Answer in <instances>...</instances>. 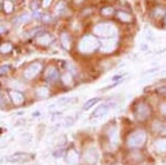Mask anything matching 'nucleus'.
I'll return each mask as SVG.
<instances>
[{"instance_id": "1", "label": "nucleus", "mask_w": 166, "mask_h": 165, "mask_svg": "<svg viewBox=\"0 0 166 165\" xmlns=\"http://www.w3.org/2000/svg\"><path fill=\"white\" fill-rule=\"evenodd\" d=\"M99 47V41L98 39L92 37V36H88L85 38L82 39V41L80 42V50L82 52H91Z\"/></svg>"}, {"instance_id": "2", "label": "nucleus", "mask_w": 166, "mask_h": 165, "mask_svg": "<svg viewBox=\"0 0 166 165\" xmlns=\"http://www.w3.org/2000/svg\"><path fill=\"white\" fill-rule=\"evenodd\" d=\"M94 32L95 35L103 36V37H110L112 32L114 33V29H113V26H111V24L103 23V24H99L98 27L94 29Z\"/></svg>"}, {"instance_id": "3", "label": "nucleus", "mask_w": 166, "mask_h": 165, "mask_svg": "<svg viewBox=\"0 0 166 165\" xmlns=\"http://www.w3.org/2000/svg\"><path fill=\"white\" fill-rule=\"evenodd\" d=\"M40 69H41L40 63H32V64H31L30 67L26 70L24 76H26V78H28V79H32L33 76H36L38 73H39Z\"/></svg>"}, {"instance_id": "4", "label": "nucleus", "mask_w": 166, "mask_h": 165, "mask_svg": "<svg viewBox=\"0 0 166 165\" xmlns=\"http://www.w3.org/2000/svg\"><path fill=\"white\" fill-rule=\"evenodd\" d=\"M31 157L30 154L24 153V152H17L8 157V162H20V161H28Z\"/></svg>"}, {"instance_id": "5", "label": "nucleus", "mask_w": 166, "mask_h": 165, "mask_svg": "<svg viewBox=\"0 0 166 165\" xmlns=\"http://www.w3.org/2000/svg\"><path fill=\"white\" fill-rule=\"evenodd\" d=\"M108 110H110V107H108V104H102V105L98 107L94 111H93V112H92L91 117H104V115H106V114H108Z\"/></svg>"}, {"instance_id": "6", "label": "nucleus", "mask_w": 166, "mask_h": 165, "mask_svg": "<svg viewBox=\"0 0 166 165\" xmlns=\"http://www.w3.org/2000/svg\"><path fill=\"white\" fill-rule=\"evenodd\" d=\"M149 107L147 104L145 103H141L137 107V115L136 117H139V119H145V117H149Z\"/></svg>"}, {"instance_id": "7", "label": "nucleus", "mask_w": 166, "mask_h": 165, "mask_svg": "<svg viewBox=\"0 0 166 165\" xmlns=\"http://www.w3.org/2000/svg\"><path fill=\"white\" fill-rule=\"evenodd\" d=\"M10 96H11V100H12L14 104H17V105L21 104L24 101V98H23V95H22V93L18 92L16 90L10 91Z\"/></svg>"}, {"instance_id": "8", "label": "nucleus", "mask_w": 166, "mask_h": 165, "mask_svg": "<svg viewBox=\"0 0 166 165\" xmlns=\"http://www.w3.org/2000/svg\"><path fill=\"white\" fill-rule=\"evenodd\" d=\"M59 76V72L58 70L55 69L54 67H50V68H48V72H47V79L49 81H53L58 78Z\"/></svg>"}, {"instance_id": "9", "label": "nucleus", "mask_w": 166, "mask_h": 165, "mask_svg": "<svg viewBox=\"0 0 166 165\" xmlns=\"http://www.w3.org/2000/svg\"><path fill=\"white\" fill-rule=\"evenodd\" d=\"M117 18H119V20L123 21V22H131L132 21V16L129 14L127 12H124V11H119Z\"/></svg>"}, {"instance_id": "10", "label": "nucleus", "mask_w": 166, "mask_h": 165, "mask_svg": "<svg viewBox=\"0 0 166 165\" xmlns=\"http://www.w3.org/2000/svg\"><path fill=\"white\" fill-rule=\"evenodd\" d=\"M99 101H100V99H99V98H94V99H91V100H89L88 102L84 104V107H83V110H84V111L90 110L91 107H93L95 104L98 103Z\"/></svg>"}, {"instance_id": "11", "label": "nucleus", "mask_w": 166, "mask_h": 165, "mask_svg": "<svg viewBox=\"0 0 166 165\" xmlns=\"http://www.w3.org/2000/svg\"><path fill=\"white\" fill-rule=\"evenodd\" d=\"M51 40H52V38H51L49 35H45V36H41L40 38L38 39V41H39V43H41V45H49L51 42Z\"/></svg>"}, {"instance_id": "12", "label": "nucleus", "mask_w": 166, "mask_h": 165, "mask_svg": "<svg viewBox=\"0 0 166 165\" xmlns=\"http://www.w3.org/2000/svg\"><path fill=\"white\" fill-rule=\"evenodd\" d=\"M61 41H62V43H63V45H64L65 48H69V47H70V42H71V40H70L69 35L63 33V35L61 36Z\"/></svg>"}, {"instance_id": "13", "label": "nucleus", "mask_w": 166, "mask_h": 165, "mask_svg": "<svg viewBox=\"0 0 166 165\" xmlns=\"http://www.w3.org/2000/svg\"><path fill=\"white\" fill-rule=\"evenodd\" d=\"M11 50H12V45L10 43H5L0 47V52H2V53H7Z\"/></svg>"}, {"instance_id": "14", "label": "nucleus", "mask_w": 166, "mask_h": 165, "mask_svg": "<svg viewBox=\"0 0 166 165\" xmlns=\"http://www.w3.org/2000/svg\"><path fill=\"white\" fill-rule=\"evenodd\" d=\"M4 8L5 10H6V12H10L14 9V5H12V2H11L10 0H6L4 4Z\"/></svg>"}, {"instance_id": "15", "label": "nucleus", "mask_w": 166, "mask_h": 165, "mask_svg": "<svg viewBox=\"0 0 166 165\" xmlns=\"http://www.w3.org/2000/svg\"><path fill=\"white\" fill-rule=\"evenodd\" d=\"M113 8L112 7H105L103 8L101 10V14H103V16H111V14H113Z\"/></svg>"}, {"instance_id": "16", "label": "nucleus", "mask_w": 166, "mask_h": 165, "mask_svg": "<svg viewBox=\"0 0 166 165\" xmlns=\"http://www.w3.org/2000/svg\"><path fill=\"white\" fill-rule=\"evenodd\" d=\"M73 99L72 98H61L57 101V104H68V103H71Z\"/></svg>"}, {"instance_id": "17", "label": "nucleus", "mask_w": 166, "mask_h": 165, "mask_svg": "<svg viewBox=\"0 0 166 165\" xmlns=\"http://www.w3.org/2000/svg\"><path fill=\"white\" fill-rule=\"evenodd\" d=\"M67 9V7H65V5H64V2H59V5L57 6V14H61L63 11Z\"/></svg>"}, {"instance_id": "18", "label": "nucleus", "mask_w": 166, "mask_h": 165, "mask_svg": "<svg viewBox=\"0 0 166 165\" xmlns=\"http://www.w3.org/2000/svg\"><path fill=\"white\" fill-rule=\"evenodd\" d=\"M38 95L41 96V98H44V96H47L48 94H49V92H48V90L45 89V88H41V89L38 90Z\"/></svg>"}, {"instance_id": "19", "label": "nucleus", "mask_w": 166, "mask_h": 165, "mask_svg": "<svg viewBox=\"0 0 166 165\" xmlns=\"http://www.w3.org/2000/svg\"><path fill=\"white\" fill-rule=\"evenodd\" d=\"M9 70H10V65H8V64L0 67V76H4V74H6Z\"/></svg>"}, {"instance_id": "20", "label": "nucleus", "mask_w": 166, "mask_h": 165, "mask_svg": "<svg viewBox=\"0 0 166 165\" xmlns=\"http://www.w3.org/2000/svg\"><path fill=\"white\" fill-rule=\"evenodd\" d=\"M29 19H30V16H29L28 14H21L20 17L18 18V21H19V22H22V23H23V22H27V21L29 20Z\"/></svg>"}, {"instance_id": "21", "label": "nucleus", "mask_w": 166, "mask_h": 165, "mask_svg": "<svg viewBox=\"0 0 166 165\" xmlns=\"http://www.w3.org/2000/svg\"><path fill=\"white\" fill-rule=\"evenodd\" d=\"M73 123H74V119L71 117H68L64 121V126H71Z\"/></svg>"}, {"instance_id": "22", "label": "nucleus", "mask_w": 166, "mask_h": 165, "mask_svg": "<svg viewBox=\"0 0 166 165\" xmlns=\"http://www.w3.org/2000/svg\"><path fill=\"white\" fill-rule=\"evenodd\" d=\"M63 82L65 83V84H69V83H71V74L70 73H67V74H64L63 76Z\"/></svg>"}, {"instance_id": "23", "label": "nucleus", "mask_w": 166, "mask_h": 165, "mask_svg": "<svg viewBox=\"0 0 166 165\" xmlns=\"http://www.w3.org/2000/svg\"><path fill=\"white\" fill-rule=\"evenodd\" d=\"M157 70H158V68H156V69H151V70H149V71H146V72H143L142 74L143 76H149V74H151V73L156 72Z\"/></svg>"}, {"instance_id": "24", "label": "nucleus", "mask_w": 166, "mask_h": 165, "mask_svg": "<svg viewBox=\"0 0 166 165\" xmlns=\"http://www.w3.org/2000/svg\"><path fill=\"white\" fill-rule=\"evenodd\" d=\"M158 93H166V86H161V88H158V89L156 90Z\"/></svg>"}, {"instance_id": "25", "label": "nucleus", "mask_w": 166, "mask_h": 165, "mask_svg": "<svg viewBox=\"0 0 166 165\" xmlns=\"http://www.w3.org/2000/svg\"><path fill=\"white\" fill-rule=\"evenodd\" d=\"M123 76H124V74H120V76H113L111 81H116L117 79H122Z\"/></svg>"}, {"instance_id": "26", "label": "nucleus", "mask_w": 166, "mask_h": 165, "mask_svg": "<svg viewBox=\"0 0 166 165\" xmlns=\"http://www.w3.org/2000/svg\"><path fill=\"white\" fill-rule=\"evenodd\" d=\"M51 1L52 0H43V7H48L51 4Z\"/></svg>"}, {"instance_id": "27", "label": "nucleus", "mask_w": 166, "mask_h": 165, "mask_svg": "<svg viewBox=\"0 0 166 165\" xmlns=\"http://www.w3.org/2000/svg\"><path fill=\"white\" fill-rule=\"evenodd\" d=\"M38 114H39V112H34L33 115H34V117H38Z\"/></svg>"}, {"instance_id": "28", "label": "nucleus", "mask_w": 166, "mask_h": 165, "mask_svg": "<svg viewBox=\"0 0 166 165\" xmlns=\"http://www.w3.org/2000/svg\"><path fill=\"white\" fill-rule=\"evenodd\" d=\"M2 103V99H1V95H0V104Z\"/></svg>"}, {"instance_id": "29", "label": "nucleus", "mask_w": 166, "mask_h": 165, "mask_svg": "<svg viewBox=\"0 0 166 165\" xmlns=\"http://www.w3.org/2000/svg\"><path fill=\"white\" fill-rule=\"evenodd\" d=\"M164 22L166 23V14H165V18H164Z\"/></svg>"}]
</instances>
